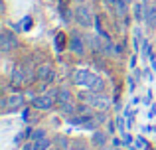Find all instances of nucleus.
Instances as JSON below:
<instances>
[{
	"label": "nucleus",
	"mask_w": 156,
	"mask_h": 150,
	"mask_svg": "<svg viewBox=\"0 0 156 150\" xmlns=\"http://www.w3.org/2000/svg\"><path fill=\"white\" fill-rule=\"evenodd\" d=\"M75 20H77V24H79V26L89 28V26H93V20H95V18H93L91 8L85 6V4H81V6L75 8Z\"/></svg>",
	"instance_id": "obj_1"
},
{
	"label": "nucleus",
	"mask_w": 156,
	"mask_h": 150,
	"mask_svg": "<svg viewBox=\"0 0 156 150\" xmlns=\"http://www.w3.org/2000/svg\"><path fill=\"white\" fill-rule=\"evenodd\" d=\"M69 50L75 55H83L85 54V36L71 34V38H69Z\"/></svg>",
	"instance_id": "obj_2"
},
{
	"label": "nucleus",
	"mask_w": 156,
	"mask_h": 150,
	"mask_svg": "<svg viewBox=\"0 0 156 150\" xmlns=\"http://www.w3.org/2000/svg\"><path fill=\"white\" fill-rule=\"evenodd\" d=\"M32 105H34L36 109H40V111H48V109L53 107V99L46 93V95H42V97H34V99H32Z\"/></svg>",
	"instance_id": "obj_3"
},
{
	"label": "nucleus",
	"mask_w": 156,
	"mask_h": 150,
	"mask_svg": "<svg viewBox=\"0 0 156 150\" xmlns=\"http://www.w3.org/2000/svg\"><path fill=\"white\" fill-rule=\"evenodd\" d=\"M16 46H18V40H16V36L4 34L2 38H0V47H2V51H4V54H8L10 50H14Z\"/></svg>",
	"instance_id": "obj_4"
},
{
	"label": "nucleus",
	"mask_w": 156,
	"mask_h": 150,
	"mask_svg": "<svg viewBox=\"0 0 156 150\" xmlns=\"http://www.w3.org/2000/svg\"><path fill=\"white\" fill-rule=\"evenodd\" d=\"M38 77L42 81H46V83H51V81L55 79V71H53L51 65H42L38 69Z\"/></svg>",
	"instance_id": "obj_5"
},
{
	"label": "nucleus",
	"mask_w": 156,
	"mask_h": 150,
	"mask_svg": "<svg viewBox=\"0 0 156 150\" xmlns=\"http://www.w3.org/2000/svg\"><path fill=\"white\" fill-rule=\"evenodd\" d=\"M89 81H91V73H89V71L79 69V71L73 73V83H75V85H83V87H87Z\"/></svg>",
	"instance_id": "obj_6"
},
{
	"label": "nucleus",
	"mask_w": 156,
	"mask_h": 150,
	"mask_svg": "<svg viewBox=\"0 0 156 150\" xmlns=\"http://www.w3.org/2000/svg\"><path fill=\"white\" fill-rule=\"evenodd\" d=\"M133 14L136 22H144V16H146V2H136L133 4Z\"/></svg>",
	"instance_id": "obj_7"
},
{
	"label": "nucleus",
	"mask_w": 156,
	"mask_h": 150,
	"mask_svg": "<svg viewBox=\"0 0 156 150\" xmlns=\"http://www.w3.org/2000/svg\"><path fill=\"white\" fill-rule=\"evenodd\" d=\"M144 22L148 24L150 28H156V4H146V16Z\"/></svg>",
	"instance_id": "obj_8"
},
{
	"label": "nucleus",
	"mask_w": 156,
	"mask_h": 150,
	"mask_svg": "<svg viewBox=\"0 0 156 150\" xmlns=\"http://www.w3.org/2000/svg\"><path fill=\"white\" fill-rule=\"evenodd\" d=\"M91 140H93V144H95V148H105L107 134H105V132H101V131H95V132H93V136H91Z\"/></svg>",
	"instance_id": "obj_9"
},
{
	"label": "nucleus",
	"mask_w": 156,
	"mask_h": 150,
	"mask_svg": "<svg viewBox=\"0 0 156 150\" xmlns=\"http://www.w3.org/2000/svg\"><path fill=\"white\" fill-rule=\"evenodd\" d=\"M103 79L101 77H97V75H91V81H89V85H87V89H91V91H103Z\"/></svg>",
	"instance_id": "obj_10"
},
{
	"label": "nucleus",
	"mask_w": 156,
	"mask_h": 150,
	"mask_svg": "<svg viewBox=\"0 0 156 150\" xmlns=\"http://www.w3.org/2000/svg\"><path fill=\"white\" fill-rule=\"evenodd\" d=\"M57 101L59 103H69L71 101V91L67 87H59L57 89Z\"/></svg>",
	"instance_id": "obj_11"
},
{
	"label": "nucleus",
	"mask_w": 156,
	"mask_h": 150,
	"mask_svg": "<svg viewBox=\"0 0 156 150\" xmlns=\"http://www.w3.org/2000/svg\"><path fill=\"white\" fill-rule=\"evenodd\" d=\"M51 146V142H50V138H38V140H34V150H50Z\"/></svg>",
	"instance_id": "obj_12"
},
{
	"label": "nucleus",
	"mask_w": 156,
	"mask_h": 150,
	"mask_svg": "<svg viewBox=\"0 0 156 150\" xmlns=\"http://www.w3.org/2000/svg\"><path fill=\"white\" fill-rule=\"evenodd\" d=\"M22 83H24V73H22V69H14V71H12V85H14V87H20Z\"/></svg>",
	"instance_id": "obj_13"
},
{
	"label": "nucleus",
	"mask_w": 156,
	"mask_h": 150,
	"mask_svg": "<svg viewBox=\"0 0 156 150\" xmlns=\"http://www.w3.org/2000/svg\"><path fill=\"white\" fill-rule=\"evenodd\" d=\"M126 4H129L126 0H115L113 6H115V10H117L119 16H126Z\"/></svg>",
	"instance_id": "obj_14"
},
{
	"label": "nucleus",
	"mask_w": 156,
	"mask_h": 150,
	"mask_svg": "<svg viewBox=\"0 0 156 150\" xmlns=\"http://www.w3.org/2000/svg\"><path fill=\"white\" fill-rule=\"evenodd\" d=\"M53 142H55V146H57V148H61V150L69 148V140L65 138V136H61V134H57L55 138H53Z\"/></svg>",
	"instance_id": "obj_15"
},
{
	"label": "nucleus",
	"mask_w": 156,
	"mask_h": 150,
	"mask_svg": "<svg viewBox=\"0 0 156 150\" xmlns=\"http://www.w3.org/2000/svg\"><path fill=\"white\" fill-rule=\"evenodd\" d=\"M61 113H65V115H73V113H77V107L69 101V103H61Z\"/></svg>",
	"instance_id": "obj_16"
},
{
	"label": "nucleus",
	"mask_w": 156,
	"mask_h": 150,
	"mask_svg": "<svg viewBox=\"0 0 156 150\" xmlns=\"http://www.w3.org/2000/svg\"><path fill=\"white\" fill-rule=\"evenodd\" d=\"M8 101V105H10V107H20V105H22V101H24V97L22 95H12L10 99H6Z\"/></svg>",
	"instance_id": "obj_17"
},
{
	"label": "nucleus",
	"mask_w": 156,
	"mask_h": 150,
	"mask_svg": "<svg viewBox=\"0 0 156 150\" xmlns=\"http://www.w3.org/2000/svg\"><path fill=\"white\" fill-rule=\"evenodd\" d=\"M55 47H57V51H61L65 47V36L63 34H57V38H55Z\"/></svg>",
	"instance_id": "obj_18"
},
{
	"label": "nucleus",
	"mask_w": 156,
	"mask_h": 150,
	"mask_svg": "<svg viewBox=\"0 0 156 150\" xmlns=\"http://www.w3.org/2000/svg\"><path fill=\"white\" fill-rule=\"evenodd\" d=\"M44 136H46V131H42V128H38V131H34V134H32V140L44 138Z\"/></svg>",
	"instance_id": "obj_19"
},
{
	"label": "nucleus",
	"mask_w": 156,
	"mask_h": 150,
	"mask_svg": "<svg viewBox=\"0 0 156 150\" xmlns=\"http://www.w3.org/2000/svg\"><path fill=\"white\" fill-rule=\"evenodd\" d=\"M107 132H109L111 136L115 134V123H113V120H109V123H107Z\"/></svg>",
	"instance_id": "obj_20"
},
{
	"label": "nucleus",
	"mask_w": 156,
	"mask_h": 150,
	"mask_svg": "<svg viewBox=\"0 0 156 150\" xmlns=\"http://www.w3.org/2000/svg\"><path fill=\"white\" fill-rule=\"evenodd\" d=\"M77 113H89V103L87 105H77Z\"/></svg>",
	"instance_id": "obj_21"
},
{
	"label": "nucleus",
	"mask_w": 156,
	"mask_h": 150,
	"mask_svg": "<svg viewBox=\"0 0 156 150\" xmlns=\"http://www.w3.org/2000/svg\"><path fill=\"white\" fill-rule=\"evenodd\" d=\"M71 150H87V148H85V144H75Z\"/></svg>",
	"instance_id": "obj_22"
},
{
	"label": "nucleus",
	"mask_w": 156,
	"mask_h": 150,
	"mask_svg": "<svg viewBox=\"0 0 156 150\" xmlns=\"http://www.w3.org/2000/svg\"><path fill=\"white\" fill-rule=\"evenodd\" d=\"M97 123H105V115L101 113V115H97Z\"/></svg>",
	"instance_id": "obj_23"
},
{
	"label": "nucleus",
	"mask_w": 156,
	"mask_h": 150,
	"mask_svg": "<svg viewBox=\"0 0 156 150\" xmlns=\"http://www.w3.org/2000/svg\"><path fill=\"white\" fill-rule=\"evenodd\" d=\"M105 2H107V4H111V6H113V4H115V0H105Z\"/></svg>",
	"instance_id": "obj_24"
},
{
	"label": "nucleus",
	"mask_w": 156,
	"mask_h": 150,
	"mask_svg": "<svg viewBox=\"0 0 156 150\" xmlns=\"http://www.w3.org/2000/svg\"><path fill=\"white\" fill-rule=\"evenodd\" d=\"M50 150H61V148H50Z\"/></svg>",
	"instance_id": "obj_25"
}]
</instances>
